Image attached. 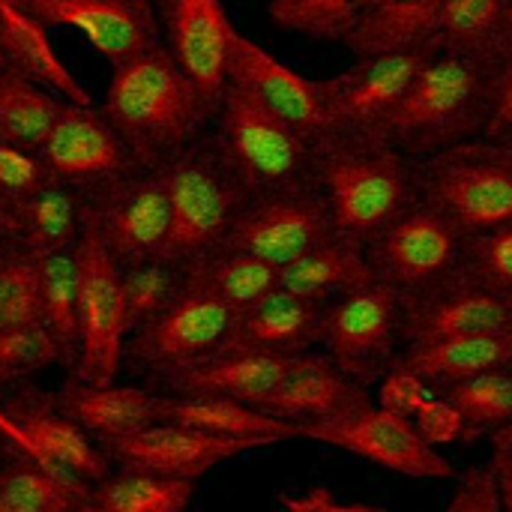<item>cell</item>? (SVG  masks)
<instances>
[{
  "instance_id": "obj_1",
  "label": "cell",
  "mask_w": 512,
  "mask_h": 512,
  "mask_svg": "<svg viewBox=\"0 0 512 512\" xmlns=\"http://www.w3.org/2000/svg\"><path fill=\"white\" fill-rule=\"evenodd\" d=\"M102 114L141 171H165L216 117L165 42L114 66Z\"/></svg>"
},
{
  "instance_id": "obj_2",
  "label": "cell",
  "mask_w": 512,
  "mask_h": 512,
  "mask_svg": "<svg viewBox=\"0 0 512 512\" xmlns=\"http://www.w3.org/2000/svg\"><path fill=\"white\" fill-rule=\"evenodd\" d=\"M504 69L507 63L438 48L387 120L384 138L411 162L486 138Z\"/></svg>"
},
{
  "instance_id": "obj_3",
  "label": "cell",
  "mask_w": 512,
  "mask_h": 512,
  "mask_svg": "<svg viewBox=\"0 0 512 512\" xmlns=\"http://www.w3.org/2000/svg\"><path fill=\"white\" fill-rule=\"evenodd\" d=\"M315 186L336 234L366 246L417 201L414 162L384 135L336 132L318 141Z\"/></svg>"
},
{
  "instance_id": "obj_4",
  "label": "cell",
  "mask_w": 512,
  "mask_h": 512,
  "mask_svg": "<svg viewBox=\"0 0 512 512\" xmlns=\"http://www.w3.org/2000/svg\"><path fill=\"white\" fill-rule=\"evenodd\" d=\"M171 234L159 258L189 267L216 252L255 198L225 159L216 138H198L165 168Z\"/></svg>"
},
{
  "instance_id": "obj_5",
  "label": "cell",
  "mask_w": 512,
  "mask_h": 512,
  "mask_svg": "<svg viewBox=\"0 0 512 512\" xmlns=\"http://www.w3.org/2000/svg\"><path fill=\"white\" fill-rule=\"evenodd\" d=\"M417 198L441 210L462 237L512 222V144L468 141L414 162Z\"/></svg>"
},
{
  "instance_id": "obj_6",
  "label": "cell",
  "mask_w": 512,
  "mask_h": 512,
  "mask_svg": "<svg viewBox=\"0 0 512 512\" xmlns=\"http://www.w3.org/2000/svg\"><path fill=\"white\" fill-rule=\"evenodd\" d=\"M216 120V141L252 195L315 186L318 141L270 114L246 90L228 84Z\"/></svg>"
},
{
  "instance_id": "obj_7",
  "label": "cell",
  "mask_w": 512,
  "mask_h": 512,
  "mask_svg": "<svg viewBox=\"0 0 512 512\" xmlns=\"http://www.w3.org/2000/svg\"><path fill=\"white\" fill-rule=\"evenodd\" d=\"M81 348L75 363V381L108 387L117 378L120 357L129 336L126 303L120 288V264L108 252L96 219L84 210L81 201Z\"/></svg>"
},
{
  "instance_id": "obj_8",
  "label": "cell",
  "mask_w": 512,
  "mask_h": 512,
  "mask_svg": "<svg viewBox=\"0 0 512 512\" xmlns=\"http://www.w3.org/2000/svg\"><path fill=\"white\" fill-rule=\"evenodd\" d=\"M336 237L330 207L318 186L255 195L219 249H237L282 270Z\"/></svg>"
},
{
  "instance_id": "obj_9",
  "label": "cell",
  "mask_w": 512,
  "mask_h": 512,
  "mask_svg": "<svg viewBox=\"0 0 512 512\" xmlns=\"http://www.w3.org/2000/svg\"><path fill=\"white\" fill-rule=\"evenodd\" d=\"M462 246V231L441 210L417 198L396 222L366 243V255L381 282L411 294L447 279L462 261Z\"/></svg>"
},
{
  "instance_id": "obj_10",
  "label": "cell",
  "mask_w": 512,
  "mask_h": 512,
  "mask_svg": "<svg viewBox=\"0 0 512 512\" xmlns=\"http://www.w3.org/2000/svg\"><path fill=\"white\" fill-rule=\"evenodd\" d=\"M402 339V291L390 282H372L327 306V357L354 381H375Z\"/></svg>"
},
{
  "instance_id": "obj_11",
  "label": "cell",
  "mask_w": 512,
  "mask_h": 512,
  "mask_svg": "<svg viewBox=\"0 0 512 512\" xmlns=\"http://www.w3.org/2000/svg\"><path fill=\"white\" fill-rule=\"evenodd\" d=\"M114 261L135 264L159 258L171 234V198L165 171H138L96 186L84 201Z\"/></svg>"
},
{
  "instance_id": "obj_12",
  "label": "cell",
  "mask_w": 512,
  "mask_h": 512,
  "mask_svg": "<svg viewBox=\"0 0 512 512\" xmlns=\"http://www.w3.org/2000/svg\"><path fill=\"white\" fill-rule=\"evenodd\" d=\"M234 318L237 312L231 306L189 285L183 276L180 294L150 324L132 333L129 357L132 363L171 375L177 369L213 357L225 345Z\"/></svg>"
},
{
  "instance_id": "obj_13",
  "label": "cell",
  "mask_w": 512,
  "mask_h": 512,
  "mask_svg": "<svg viewBox=\"0 0 512 512\" xmlns=\"http://www.w3.org/2000/svg\"><path fill=\"white\" fill-rule=\"evenodd\" d=\"M465 336H512V300L486 291L459 267L429 288L402 294L405 345Z\"/></svg>"
},
{
  "instance_id": "obj_14",
  "label": "cell",
  "mask_w": 512,
  "mask_h": 512,
  "mask_svg": "<svg viewBox=\"0 0 512 512\" xmlns=\"http://www.w3.org/2000/svg\"><path fill=\"white\" fill-rule=\"evenodd\" d=\"M438 48L441 45L402 54L357 57L351 69L321 81L330 114L336 120V132L384 135L387 120L396 114Z\"/></svg>"
},
{
  "instance_id": "obj_15",
  "label": "cell",
  "mask_w": 512,
  "mask_h": 512,
  "mask_svg": "<svg viewBox=\"0 0 512 512\" xmlns=\"http://www.w3.org/2000/svg\"><path fill=\"white\" fill-rule=\"evenodd\" d=\"M39 159L51 180L72 189H96L141 171L102 111L66 99L60 102V114L39 150Z\"/></svg>"
},
{
  "instance_id": "obj_16",
  "label": "cell",
  "mask_w": 512,
  "mask_h": 512,
  "mask_svg": "<svg viewBox=\"0 0 512 512\" xmlns=\"http://www.w3.org/2000/svg\"><path fill=\"white\" fill-rule=\"evenodd\" d=\"M228 84L246 90L270 114L315 141L336 135V120L330 114L324 84L297 75L240 30L234 33L228 54Z\"/></svg>"
},
{
  "instance_id": "obj_17",
  "label": "cell",
  "mask_w": 512,
  "mask_h": 512,
  "mask_svg": "<svg viewBox=\"0 0 512 512\" xmlns=\"http://www.w3.org/2000/svg\"><path fill=\"white\" fill-rule=\"evenodd\" d=\"M48 27H75L111 63L120 66L162 42L153 0H15Z\"/></svg>"
},
{
  "instance_id": "obj_18",
  "label": "cell",
  "mask_w": 512,
  "mask_h": 512,
  "mask_svg": "<svg viewBox=\"0 0 512 512\" xmlns=\"http://www.w3.org/2000/svg\"><path fill=\"white\" fill-rule=\"evenodd\" d=\"M162 24V42L195 81L213 111L228 87V54L237 27L222 0H153Z\"/></svg>"
},
{
  "instance_id": "obj_19",
  "label": "cell",
  "mask_w": 512,
  "mask_h": 512,
  "mask_svg": "<svg viewBox=\"0 0 512 512\" xmlns=\"http://www.w3.org/2000/svg\"><path fill=\"white\" fill-rule=\"evenodd\" d=\"M306 438L339 447L351 456H360L366 462H375L405 477H417V480H453L456 477V468L420 438L411 420L381 411L375 405L348 420L309 429Z\"/></svg>"
},
{
  "instance_id": "obj_20",
  "label": "cell",
  "mask_w": 512,
  "mask_h": 512,
  "mask_svg": "<svg viewBox=\"0 0 512 512\" xmlns=\"http://www.w3.org/2000/svg\"><path fill=\"white\" fill-rule=\"evenodd\" d=\"M366 408H372V399L360 381L345 375L330 357L300 354L258 411L300 426L306 438L309 429L348 420Z\"/></svg>"
},
{
  "instance_id": "obj_21",
  "label": "cell",
  "mask_w": 512,
  "mask_h": 512,
  "mask_svg": "<svg viewBox=\"0 0 512 512\" xmlns=\"http://www.w3.org/2000/svg\"><path fill=\"white\" fill-rule=\"evenodd\" d=\"M105 447H108V456L120 462V468L147 471V474L174 477V480H198L216 465L237 459L249 450H258L264 444L219 438V435L174 426V423H153Z\"/></svg>"
},
{
  "instance_id": "obj_22",
  "label": "cell",
  "mask_w": 512,
  "mask_h": 512,
  "mask_svg": "<svg viewBox=\"0 0 512 512\" xmlns=\"http://www.w3.org/2000/svg\"><path fill=\"white\" fill-rule=\"evenodd\" d=\"M327 303H315L282 288L270 291L249 309L237 312L234 327L219 351L300 357L312 345H324Z\"/></svg>"
},
{
  "instance_id": "obj_23",
  "label": "cell",
  "mask_w": 512,
  "mask_h": 512,
  "mask_svg": "<svg viewBox=\"0 0 512 512\" xmlns=\"http://www.w3.org/2000/svg\"><path fill=\"white\" fill-rule=\"evenodd\" d=\"M291 360L294 357L216 351L207 360L171 372L165 384L174 390V396H210L261 408L285 378Z\"/></svg>"
},
{
  "instance_id": "obj_24",
  "label": "cell",
  "mask_w": 512,
  "mask_h": 512,
  "mask_svg": "<svg viewBox=\"0 0 512 512\" xmlns=\"http://www.w3.org/2000/svg\"><path fill=\"white\" fill-rule=\"evenodd\" d=\"M0 60L6 69L48 87L66 102L93 105L87 87L57 57L48 30L33 15H27L15 0H0Z\"/></svg>"
},
{
  "instance_id": "obj_25",
  "label": "cell",
  "mask_w": 512,
  "mask_h": 512,
  "mask_svg": "<svg viewBox=\"0 0 512 512\" xmlns=\"http://www.w3.org/2000/svg\"><path fill=\"white\" fill-rule=\"evenodd\" d=\"M447 0H387L363 12L345 45L357 57L435 48Z\"/></svg>"
},
{
  "instance_id": "obj_26",
  "label": "cell",
  "mask_w": 512,
  "mask_h": 512,
  "mask_svg": "<svg viewBox=\"0 0 512 512\" xmlns=\"http://www.w3.org/2000/svg\"><path fill=\"white\" fill-rule=\"evenodd\" d=\"M60 411L75 420L87 435L102 438V444L129 438L153 423H159V396L138 387H93L72 381L60 399Z\"/></svg>"
},
{
  "instance_id": "obj_27",
  "label": "cell",
  "mask_w": 512,
  "mask_h": 512,
  "mask_svg": "<svg viewBox=\"0 0 512 512\" xmlns=\"http://www.w3.org/2000/svg\"><path fill=\"white\" fill-rule=\"evenodd\" d=\"M159 423H174L219 438L258 441L264 447L288 438H303V429L294 423H285L252 405L210 396H159Z\"/></svg>"
},
{
  "instance_id": "obj_28",
  "label": "cell",
  "mask_w": 512,
  "mask_h": 512,
  "mask_svg": "<svg viewBox=\"0 0 512 512\" xmlns=\"http://www.w3.org/2000/svg\"><path fill=\"white\" fill-rule=\"evenodd\" d=\"M378 282L366 246L336 234L324 246L312 249L309 255L297 258L294 264L279 270V288L315 303L339 300L357 288ZM330 306V303H327Z\"/></svg>"
},
{
  "instance_id": "obj_29",
  "label": "cell",
  "mask_w": 512,
  "mask_h": 512,
  "mask_svg": "<svg viewBox=\"0 0 512 512\" xmlns=\"http://www.w3.org/2000/svg\"><path fill=\"white\" fill-rule=\"evenodd\" d=\"M6 411L57 465L75 471L93 486L108 477V456H102L93 447L90 435L75 420H69L57 402L39 396H21L18 402L6 405Z\"/></svg>"
},
{
  "instance_id": "obj_30",
  "label": "cell",
  "mask_w": 512,
  "mask_h": 512,
  "mask_svg": "<svg viewBox=\"0 0 512 512\" xmlns=\"http://www.w3.org/2000/svg\"><path fill=\"white\" fill-rule=\"evenodd\" d=\"M396 366L444 390L474 375L512 366V336H465L408 345Z\"/></svg>"
},
{
  "instance_id": "obj_31",
  "label": "cell",
  "mask_w": 512,
  "mask_h": 512,
  "mask_svg": "<svg viewBox=\"0 0 512 512\" xmlns=\"http://www.w3.org/2000/svg\"><path fill=\"white\" fill-rule=\"evenodd\" d=\"M15 240L33 255H51L78 246L81 237V198L60 180H45L27 201L12 210Z\"/></svg>"
},
{
  "instance_id": "obj_32",
  "label": "cell",
  "mask_w": 512,
  "mask_h": 512,
  "mask_svg": "<svg viewBox=\"0 0 512 512\" xmlns=\"http://www.w3.org/2000/svg\"><path fill=\"white\" fill-rule=\"evenodd\" d=\"M186 282L213 294L234 312H243L279 288V270L246 252L216 249L186 267Z\"/></svg>"
},
{
  "instance_id": "obj_33",
  "label": "cell",
  "mask_w": 512,
  "mask_h": 512,
  "mask_svg": "<svg viewBox=\"0 0 512 512\" xmlns=\"http://www.w3.org/2000/svg\"><path fill=\"white\" fill-rule=\"evenodd\" d=\"M39 303L42 324L54 333L66 363H78L81 348V261L78 246L39 255Z\"/></svg>"
},
{
  "instance_id": "obj_34",
  "label": "cell",
  "mask_w": 512,
  "mask_h": 512,
  "mask_svg": "<svg viewBox=\"0 0 512 512\" xmlns=\"http://www.w3.org/2000/svg\"><path fill=\"white\" fill-rule=\"evenodd\" d=\"M192 498L195 480L120 468L93 486L81 512H186Z\"/></svg>"
},
{
  "instance_id": "obj_35",
  "label": "cell",
  "mask_w": 512,
  "mask_h": 512,
  "mask_svg": "<svg viewBox=\"0 0 512 512\" xmlns=\"http://www.w3.org/2000/svg\"><path fill=\"white\" fill-rule=\"evenodd\" d=\"M60 102L48 87L12 72L0 69V141L39 153L57 114Z\"/></svg>"
},
{
  "instance_id": "obj_36",
  "label": "cell",
  "mask_w": 512,
  "mask_h": 512,
  "mask_svg": "<svg viewBox=\"0 0 512 512\" xmlns=\"http://www.w3.org/2000/svg\"><path fill=\"white\" fill-rule=\"evenodd\" d=\"M512 0H447L438 45L468 57L507 63V18Z\"/></svg>"
},
{
  "instance_id": "obj_37",
  "label": "cell",
  "mask_w": 512,
  "mask_h": 512,
  "mask_svg": "<svg viewBox=\"0 0 512 512\" xmlns=\"http://www.w3.org/2000/svg\"><path fill=\"white\" fill-rule=\"evenodd\" d=\"M465 420V438H477L483 432H498L512 426V366L492 369L444 387L441 393Z\"/></svg>"
},
{
  "instance_id": "obj_38",
  "label": "cell",
  "mask_w": 512,
  "mask_h": 512,
  "mask_svg": "<svg viewBox=\"0 0 512 512\" xmlns=\"http://www.w3.org/2000/svg\"><path fill=\"white\" fill-rule=\"evenodd\" d=\"M186 267L171 264L165 258H144L120 267V288L126 303L129 336L150 324L183 288Z\"/></svg>"
},
{
  "instance_id": "obj_39",
  "label": "cell",
  "mask_w": 512,
  "mask_h": 512,
  "mask_svg": "<svg viewBox=\"0 0 512 512\" xmlns=\"http://www.w3.org/2000/svg\"><path fill=\"white\" fill-rule=\"evenodd\" d=\"M363 12L366 0H270L267 6L276 27L327 42H345Z\"/></svg>"
},
{
  "instance_id": "obj_40",
  "label": "cell",
  "mask_w": 512,
  "mask_h": 512,
  "mask_svg": "<svg viewBox=\"0 0 512 512\" xmlns=\"http://www.w3.org/2000/svg\"><path fill=\"white\" fill-rule=\"evenodd\" d=\"M0 501L6 512H81L84 501L60 486L39 465L18 456L0 471Z\"/></svg>"
},
{
  "instance_id": "obj_41",
  "label": "cell",
  "mask_w": 512,
  "mask_h": 512,
  "mask_svg": "<svg viewBox=\"0 0 512 512\" xmlns=\"http://www.w3.org/2000/svg\"><path fill=\"white\" fill-rule=\"evenodd\" d=\"M39 321V255L27 252L24 246L6 249L0 267V333Z\"/></svg>"
},
{
  "instance_id": "obj_42",
  "label": "cell",
  "mask_w": 512,
  "mask_h": 512,
  "mask_svg": "<svg viewBox=\"0 0 512 512\" xmlns=\"http://www.w3.org/2000/svg\"><path fill=\"white\" fill-rule=\"evenodd\" d=\"M54 363H66L63 348L42 321L0 333V387L24 381Z\"/></svg>"
},
{
  "instance_id": "obj_43",
  "label": "cell",
  "mask_w": 512,
  "mask_h": 512,
  "mask_svg": "<svg viewBox=\"0 0 512 512\" xmlns=\"http://www.w3.org/2000/svg\"><path fill=\"white\" fill-rule=\"evenodd\" d=\"M459 270L486 291L512 300V222L465 237Z\"/></svg>"
},
{
  "instance_id": "obj_44",
  "label": "cell",
  "mask_w": 512,
  "mask_h": 512,
  "mask_svg": "<svg viewBox=\"0 0 512 512\" xmlns=\"http://www.w3.org/2000/svg\"><path fill=\"white\" fill-rule=\"evenodd\" d=\"M45 180L48 171L39 153L0 141V207L6 213H12L21 201H27Z\"/></svg>"
},
{
  "instance_id": "obj_45",
  "label": "cell",
  "mask_w": 512,
  "mask_h": 512,
  "mask_svg": "<svg viewBox=\"0 0 512 512\" xmlns=\"http://www.w3.org/2000/svg\"><path fill=\"white\" fill-rule=\"evenodd\" d=\"M0 435L12 444V450L18 453V456H24L27 462H33V465H39L45 474H51L60 486H66L75 498H81L84 504H87V498H90V492H93V483H87L84 477H78L75 471H69V468H63V465H57L24 429H21V423L0 405Z\"/></svg>"
},
{
  "instance_id": "obj_46",
  "label": "cell",
  "mask_w": 512,
  "mask_h": 512,
  "mask_svg": "<svg viewBox=\"0 0 512 512\" xmlns=\"http://www.w3.org/2000/svg\"><path fill=\"white\" fill-rule=\"evenodd\" d=\"M435 393L429 390V384L423 378H417L414 372L402 369V366H393L390 375L381 381V390H378V408L381 411H390V414H399L405 420H414V414L432 399Z\"/></svg>"
},
{
  "instance_id": "obj_47",
  "label": "cell",
  "mask_w": 512,
  "mask_h": 512,
  "mask_svg": "<svg viewBox=\"0 0 512 512\" xmlns=\"http://www.w3.org/2000/svg\"><path fill=\"white\" fill-rule=\"evenodd\" d=\"M414 429L420 432V438L429 444V447H444V444H453L459 438H465V420L462 414L444 399V396H432L417 414H414Z\"/></svg>"
},
{
  "instance_id": "obj_48",
  "label": "cell",
  "mask_w": 512,
  "mask_h": 512,
  "mask_svg": "<svg viewBox=\"0 0 512 512\" xmlns=\"http://www.w3.org/2000/svg\"><path fill=\"white\" fill-rule=\"evenodd\" d=\"M450 507H453V512H501L492 471L489 468H471L462 477V489Z\"/></svg>"
},
{
  "instance_id": "obj_49",
  "label": "cell",
  "mask_w": 512,
  "mask_h": 512,
  "mask_svg": "<svg viewBox=\"0 0 512 512\" xmlns=\"http://www.w3.org/2000/svg\"><path fill=\"white\" fill-rule=\"evenodd\" d=\"M501 512H512V426L492 435V462H489Z\"/></svg>"
},
{
  "instance_id": "obj_50",
  "label": "cell",
  "mask_w": 512,
  "mask_h": 512,
  "mask_svg": "<svg viewBox=\"0 0 512 512\" xmlns=\"http://www.w3.org/2000/svg\"><path fill=\"white\" fill-rule=\"evenodd\" d=\"M486 138H492V141H512V66L504 69V78H501V87H498L495 114H492Z\"/></svg>"
},
{
  "instance_id": "obj_51",
  "label": "cell",
  "mask_w": 512,
  "mask_h": 512,
  "mask_svg": "<svg viewBox=\"0 0 512 512\" xmlns=\"http://www.w3.org/2000/svg\"><path fill=\"white\" fill-rule=\"evenodd\" d=\"M285 510L288 512H333V495L327 489H315L309 495H300V498H282Z\"/></svg>"
},
{
  "instance_id": "obj_52",
  "label": "cell",
  "mask_w": 512,
  "mask_h": 512,
  "mask_svg": "<svg viewBox=\"0 0 512 512\" xmlns=\"http://www.w3.org/2000/svg\"><path fill=\"white\" fill-rule=\"evenodd\" d=\"M15 219H12V213H6L3 207H0V237H15Z\"/></svg>"
},
{
  "instance_id": "obj_53",
  "label": "cell",
  "mask_w": 512,
  "mask_h": 512,
  "mask_svg": "<svg viewBox=\"0 0 512 512\" xmlns=\"http://www.w3.org/2000/svg\"><path fill=\"white\" fill-rule=\"evenodd\" d=\"M333 512H387L381 507H366V504H333Z\"/></svg>"
},
{
  "instance_id": "obj_54",
  "label": "cell",
  "mask_w": 512,
  "mask_h": 512,
  "mask_svg": "<svg viewBox=\"0 0 512 512\" xmlns=\"http://www.w3.org/2000/svg\"><path fill=\"white\" fill-rule=\"evenodd\" d=\"M507 66H512V3H510V18H507Z\"/></svg>"
},
{
  "instance_id": "obj_55",
  "label": "cell",
  "mask_w": 512,
  "mask_h": 512,
  "mask_svg": "<svg viewBox=\"0 0 512 512\" xmlns=\"http://www.w3.org/2000/svg\"><path fill=\"white\" fill-rule=\"evenodd\" d=\"M378 3H387V0H366V9H372V6H378Z\"/></svg>"
},
{
  "instance_id": "obj_56",
  "label": "cell",
  "mask_w": 512,
  "mask_h": 512,
  "mask_svg": "<svg viewBox=\"0 0 512 512\" xmlns=\"http://www.w3.org/2000/svg\"><path fill=\"white\" fill-rule=\"evenodd\" d=\"M3 255H6V249H0V267H3Z\"/></svg>"
},
{
  "instance_id": "obj_57",
  "label": "cell",
  "mask_w": 512,
  "mask_h": 512,
  "mask_svg": "<svg viewBox=\"0 0 512 512\" xmlns=\"http://www.w3.org/2000/svg\"><path fill=\"white\" fill-rule=\"evenodd\" d=\"M444 512H453V507H447V510H444Z\"/></svg>"
},
{
  "instance_id": "obj_58",
  "label": "cell",
  "mask_w": 512,
  "mask_h": 512,
  "mask_svg": "<svg viewBox=\"0 0 512 512\" xmlns=\"http://www.w3.org/2000/svg\"><path fill=\"white\" fill-rule=\"evenodd\" d=\"M0 69H3V60H0Z\"/></svg>"
},
{
  "instance_id": "obj_59",
  "label": "cell",
  "mask_w": 512,
  "mask_h": 512,
  "mask_svg": "<svg viewBox=\"0 0 512 512\" xmlns=\"http://www.w3.org/2000/svg\"><path fill=\"white\" fill-rule=\"evenodd\" d=\"M510 144H512V141H510Z\"/></svg>"
}]
</instances>
